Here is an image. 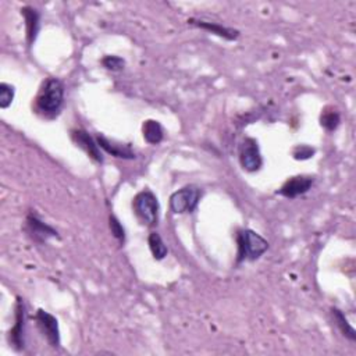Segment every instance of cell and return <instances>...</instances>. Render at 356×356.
I'll return each instance as SVG.
<instances>
[{
    "mask_svg": "<svg viewBox=\"0 0 356 356\" xmlns=\"http://www.w3.org/2000/svg\"><path fill=\"white\" fill-rule=\"evenodd\" d=\"M64 92L66 88L62 79L56 77L44 79L35 98V107L38 113L47 118L58 117L64 105Z\"/></svg>",
    "mask_w": 356,
    "mask_h": 356,
    "instance_id": "obj_1",
    "label": "cell"
},
{
    "mask_svg": "<svg viewBox=\"0 0 356 356\" xmlns=\"http://www.w3.org/2000/svg\"><path fill=\"white\" fill-rule=\"evenodd\" d=\"M237 264L248 260L255 262L260 259L267 249H269V242L264 240L260 234L251 229H242L237 233Z\"/></svg>",
    "mask_w": 356,
    "mask_h": 356,
    "instance_id": "obj_2",
    "label": "cell"
},
{
    "mask_svg": "<svg viewBox=\"0 0 356 356\" xmlns=\"http://www.w3.org/2000/svg\"><path fill=\"white\" fill-rule=\"evenodd\" d=\"M132 209L142 225L155 227L159 221L160 205L157 196L151 190H144L132 199Z\"/></svg>",
    "mask_w": 356,
    "mask_h": 356,
    "instance_id": "obj_3",
    "label": "cell"
},
{
    "mask_svg": "<svg viewBox=\"0 0 356 356\" xmlns=\"http://www.w3.org/2000/svg\"><path fill=\"white\" fill-rule=\"evenodd\" d=\"M202 191L195 186H187L178 190L170 196V209L175 214L194 213L201 202Z\"/></svg>",
    "mask_w": 356,
    "mask_h": 356,
    "instance_id": "obj_4",
    "label": "cell"
},
{
    "mask_svg": "<svg viewBox=\"0 0 356 356\" xmlns=\"http://www.w3.org/2000/svg\"><path fill=\"white\" fill-rule=\"evenodd\" d=\"M34 320H35L36 327H38L39 333L42 334V337L47 340V342L52 348L58 349L62 342L58 319L52 314H49V312L43 310V309H38L34 316Z\"/></svg>",
    "mask_w": 356,
    "mask_h": 356,
    "instance_id": "obj_5",
    "label": "cell"
},
{
    "mask_svg": "<svg viewBox=\"0 0 356 356\" xmlns=\"http://www.w3.org/2000/svg\"><path fill=\"white\" fill-rule=\"evenodd\" d=\"M25 327H27V306L24 299L21 296H17L14 325L9 330V344L17 352L24 351L25 348Z\"/></svg>",
    "mask_w": 356,
    "mask_h": 356,
    "instance_id": "obj_6",
    "label": "cell"
},
{
    "mask_svg": "<svg viewBox=\"0 0 356 356\" xmlns=\"http://www.w3.org/2000/svg\"><path fill=\"white\" fill-rule=\"evenodd\" d=\"M25 231L31 237V240L39 245L47 244L49 240L59 238V233L44 222L35 212H29L25 220Z\"/></svg>",
    "mask_w": 356,
    "mask_h": 356,
    "instance_id": "obj_7",
    "label": "cell"
},
{
    "mask_svg": "<svg viewBox=\"0 0 356 356\" xmlns=\"http://www.w3.org/2000/svg\"><path fill=\"white\" fill-rule=\"evenodd\" d=\"M238 159H240L241 167L248 173H256L262 168L263 157L260 153L259 144L255 138L246 137L241 142L240 151H238Z\"/></svg>",
    "mask_w": 356,
    "mask_h": 356,
    "instance_id": "obj_8",
    "label": "cell"
},
{
    "mask_svg": "<svg viewBox=\"0 0 356 356\" xmlns=\"http://www.w3.org/2000/svg\"><path fill=\"white\" fill-rule=\"evenodd\" d=\"M71 140L78 148H81L88 155V157H91L95 163H99V164L103 163V155L97 142V138L89 136L88 131H85L82 128L71 129Z\"/></svg>",
    "mask_w": 356,
    "mask_h": 356,
    "instance_id": "obj_9",
    "label": "cell"
},
{
    "mask_svg": "<svg viewBox=\"0 0 356 356\" xmlns=\"http://www.w3.org/2000/svg\"><path fill=\"white\" fill-rule=\"evenodd\" d=\"M315 178L310 175H294L281 186V188L277 191L280 196H284L287 199H295L298 196H302L307 194L312 187H314Z\"/></svg>",
    "mask_w": 356,
    "mask_h": 356,
    "instance_id": "obj_10",
    "label": "cell"
},
{
    "mask_svg": "<svg viewBox=\"0 0 356 356\" xmlns=\"http://www.w3.org/2000/svg\"><path fill=\"white\" fill-rule=\"evenodd\" d=\"M188 24L196 27V28H201L203 31H207L218 38H222L225 40H229V42H234L240 38V31L238 29H234V28H230V27H226V25H221L218 23H214V21H209V20H203V18H190L188 20Z\"/></svg>",
    "mask_w": 356,
    "mask_h": 356,
    "instance_id": "obj_11",
    "label": "cell"
},
{
    "mask_svg": "<svg viewBox=\"0 0 356 356\" xmlns=\"http://www.w3.org/2000/svg\"><path fill=\"white\" fill-rule=\"evenodd\" d=\"M97 142L101 149H103L106 153L112 155L113 157L124 159V160H132L137 157L136 152L131 149V147L128 144L124 145V144H120L116 141H110L105 136H101V134H98L97 136Z\"/></svg>",
    "mask_w": 356,
    "mask_h": 356,
    "instance_id": "obj_12",
    "label": "cell"
},
{
    "mask_svg": "<svg viewBox=\"0 0 356 356\" xmlns=\"http://www.w3.org/2000/svg\"><path fill=\"white\" fill-rule=\"evenodd\" d=\"M21 16L25 21V38L28 47L31 48L35 43L39 29H40V13L32 6H24L21 9Z\"/></svg>",
    "mask_w": 356,
    "mask_h": 356,
    "instance_id": "obj_13",
    "label": "cell"
},
{
    "mask_svg": "<svg viewBox=\"0 0 356 356\" xmlns=\"http://www.w3.org/2000/svg\"><path fill=\"white\" fill-rule=\"evenodd\" d=\"M142 134L149 145H159L164 140V129L156 120H147L142 125Z\"/></svg>",
    "mask_w": 356,
    "mask_h": 356,
    "instance_id": "obj_14",
    "label": "cell"
},
{
    "mask_svg": "<svg viewBox=\"0 0 356 356\" xmlns=\"http://www.w3.org/2000/svg\"><path fill=\"white\" fill-rule=\"evenodd\" d=\"M331 316H333V320H334L337 329L340 330V333L345 338H348L349 341L355 342L356 341V331L352 327V325L349 323V320L345 316L344 312L341 309H338V307H331Z\"/></svg>",
    "mask_w": 356,
    "mask_h": 356,
    "instance_id": "obj_15",
    "label": "cell"
},
{
    "mask_svg": "<svg viewBox=\"0 0 356 356\" xmlns=\"http://www.w3.org/2000/svg\"><path fill=\"white\" fill-rule=\"evenodd\" d=\"M148 245H149V249H151V252H152V255L156 260H163L168 253V248H167V245L164 244L163 238L160 237V234L157 231H152L149 234Z\"/></svg>",
    "mask_w": 356,
    "mask_h": 356,
    "instance_id": "obj_16",
    "label": "cell"
},
{
    "mask_svg": "<svg viewBox=\"0 0 356 356\" xmlns=\"http://www.w3.org/2000/svg\"><path fill=\"white\" fill-rule=\"evenodd\" d=\"M341 124V114L333 107H327L323 110L320 116V125L327 131V132H334Z\"/></svg>",
    "mask_w": 356,
    "mask_h": 356,
    "instance_id": "obj_17",
    "label": "cell"
},
{
    "mask_svg": "<svg viewBox=\"0 0 356 356\" xmlns=\"http://www.w3.org/2000/svg\"><path fill=\"white\" fill-rule=\"evenodd\" d=\"M14 95H16V89L13 85L8 82L0 84V107L8 109L13 103Z\"/></svg>",
    "mask_w": 356,
    "mask_h": 356,
    "instance_id": "obj_18",
    "label": "cell"
},
{
    "mask_svg": "<svg viewBox=\"0 0 356 356\" xmlns=\"http://www.w3.org/2000/svg\"><path fill=\"white\" fill-rule=\"evenodd\" d=\"M109 226H110V230H112L113 237H114L121 245H124V242H125V229L123 227L121 221H120L114 214H110V217H109Z\"/></svg>",
    "mask_w": 356,
    "mask_h": 356,
    "instance_id": "obj_19",
    "label": "cell"
},
{
    "mask_svg": "<svg viewBox=\"0 0 356 356\" xmlns=\"http://www.w3.org/2000/svg\"><path fill=\"white\" fill-rule=\"evenodd\" d=\"M102 66L109 71H121L125 67V60L120 56H105L102 59Z\"/></svg>",
    "mask_w": 356,
    "mask_h": 356,
    "instance_id": "obj_20",
    "label": "cell"
},
{
    "mask_svg": "<svg viewBox=\"0 0 356 356\" xmlns=\"http://www.w3.org/2000/svg\"><path fill=\"white\" fill-rule=\"evenodd\" d=\"M315 153H316V149L309 145H298L292 151V156L295 160H307L310 157H314Z\"/></svg>",
    "mask_w": 356,
    "mask_h": 356,
    "instance_id": "obj_21",
    "label": "cell"
}]
</instances>
